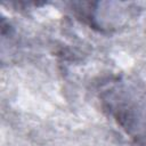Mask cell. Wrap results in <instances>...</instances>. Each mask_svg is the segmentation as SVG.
<instances>
[{
  "label": "cell",
  "mask_w": 146,
  "mask_h": 146,
  "mask_svg": "<svg viewBox=\"0 0 146 146\" xmlns=\"http://www.w3.org/2000/svg\"><path fill=\"white\" fill-rule=\"evenodd\" d=\"M103 102L117 123L138 141H146V88L127 80L110 82Z\"/></svg>",
  "instance_id": "6da1fadb"
}]
</instances>
